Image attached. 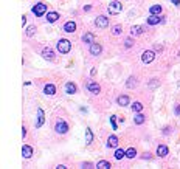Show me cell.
Returning a JSON list of instances; mask_svg holds the SVG:
<instances>
[{
	"instance_id": "1",
	"label": "cell",
	"mask_w": 180,
	"mask_h": 169,
	"mask_svg": "<svg viewBox=\"0 0 180 169\" xmlns=\"http://www.w3.org/2000/svg\"><path fill=\"white\" fill-rule=\"evenodd\" d=\"M58 50L61 53H64V54H67L70 50H72V43H70V40H67V39H61L58 42Z\"/></svg>"
},
{
	"instance_id": "2",
	"label": "cell",
	"mask_w": 180,
	"mask_h": 169,
	"mask_svg": "<svg viewBox=\"0 0 180 169\" xmlns=\"http://www.w3.org/2000/svg\"><path fill=\"white\" fill-rule=\"evenodd\" d=\"M54 130H56L58 133L64 135V133L68 132V126H67V123H65V121H62V119H58V121H56V126H54Z\"/></svg>"
},
{
	"instance_id": "3",
	"label": "cell",
	"mask_w": 180,
	"mask_h": 169,
	"mask_svg": "<svg viewBox=\"0 0 180 169\" xmlns=\"http://www.w3.org/2000/svg\"><path fill=\"white\" fill-rule=\"evenodd\" d=\"M154 59H155V51H152V50H146V51H143V54H141V61L144 64H151Z\"/></svg>"
},
{
	"instance_id": "4",
	"label": "cell",
	"mask_w": 180,
	"mask_h": 169,
	"mask_svg": "<svg viewBox=\"0 0 180 169\" xmlns=\"http://www.w3.org/2000/svg\"><path fill=\"white\" fill-rule=\"evenodd\" d=\"M33 13H34L37 17H41V16H43L47 13V5L45 3H37L33 6Z\"/></svg>"
},
{
	"instance_id": "5",
	"label": "cell",
	"mask_w": 180,
	"mask_h": 169,
	"mask_svg": "<svg viewBox=\"0 0 180 169\" xmlns=\"http://www.w3.org/2000/svg\"><path fill=\"white\" fill-rule=\"evenodd\" d=\"M121 9H123V6H121V3L120 2H112L110 5H109V13L110 14H120L121 13Z\"/></svg>"
},
{
	"instance_id": "6",
	"label": "cell",
	"mask_w": 180,
	"mask_h": 169,
	"mask_svg": "<svg viewBox=\"0 0 180 169\" xmlns=\"http://www.w3.org/2000/svg\"><path fill=\"white\" fill-rule=\"evenodd\" d=\"M87 90H89L90 93H93V95H98L101 92V87L98 82H95V81H90V82L87 84Z\"/></svg>"
},
{
	"instance_id": "7",
	"label": "cell",
	"mask_w": 180,
	"mask_h": 169,
	"mask_svg": "<svg viewBox=\"0 0 180 169\" xmlns=\"http://www.w3.org/2000/svg\"><path fill=\"white\" fill-rule=\"evenodd\" d=\"M95 25L98 26V28H106V26L109 25V19L106 17V16H100V17H96Z\"/></svg>"
},
{
	"instance_id": "8",
	"label": "cell",
	"mask_w": 180,
	"mask_h": 169,
	"mask_svg": "<svg viewBox=\"0 0 180 169\" xmlns=\"http://www.w3.org/2000/svg\"><path fill=\"white\" fill-rule=\"evenodd\" d=\"M101 51H102V47L100 45V43H90V54L92 56H100L101 54Z\"/></svg>"
},
{
	"instance_id": "9",
	"label": "cell",
	"mask_w": 180,
	"mask_h": 169,
	"mask_svg": "<svg viewBox=\"0 0 180 169\" xmlns=\"http://www.w3.org/2000/svg\"><path fill=\"white\" fill-rule=\"evenodd\" d=\"M42 56L47 59V61H53V58H54V53H53V50L50 47H45L42 50Z\"/></svg>"
},
{
	"instance_id": "10",
	"label": "cell",
	"mask_w": 180,
	"mask_h": 169,
	"mask_svg": "<svg viewBox=\"0 0 180 169\" xmlns=\"http://www.w3.org/2000/svg\"><path fill=\"white\" fill-rule=\"evenodd\" d=\"M65 92H67L68 95H75L76 92H78V87H76L75 82H67L65 84Z\"/></svg>"
},
{
	"instance_id": "11",
	"label": "cell",
	"mask_w": 180,
	"mask_h": 169,
	"mask_svg": "<svg viewBox=\"0 0 180 169\" xmlns=\"http://www.w3.org/2000/svg\"><path fill=\"white\" fill-rule=\"evenodd\" d=\"M160 22H165V20H163V17H159L157 14H151L149 19H148L149 25H157V23H160Z\"/></svg>"
},
{
	"instance_id": "12",
	"label": "cell",
	"mask_w": 180,
	"mask_h": 169,
	"mask_svg": "<svg viewBox=\"0 0 180 169\" xmlns=\"http://www.w3.org/2000/svg\"><path fill=\"white\" fill-rule=\"evenodd\" d=\"M64 31H65V33H75V31H76V23H75L73 20L67 22V23L64 25Z\"/></svg>"
},
{
	"instance_id": "13",
	"label": "cell",
	"mask_w": 180,
	"mask_h": 169,
	"mask_svg": "<svg viewBox=\"0 0 180 169\" xmlns=\"http://www.w3.org/2000/svg\"><path fill=\"white\" fill-rule=\"evenodd\" d=\"M43 121H45V116H43V110L42 109H37V121H36V126L37 127H41Z\"/></svg>"
},
{
	"instance_id": "14",
	"label": "cell",
	"mask_w": 180,
	"mask_h": 169,
	"mask_svg": "<svg viewBox=\"0 0 180 169\" xmlns=\"http://www.w3.org/2000/svg\"><path fill=\"white\" fill-rule=\"evenodd\" d=\"M22 155H23V158H30V157L33 155V149L28 144H25L23 148H22Z\"/></svg>"
},
{
	"instance_id": "15",
	"label": "cell",
	"mask_w": 180,
	"mask_h": 169,
	"mask_svg": "<svg viewBox=\"0 0 180 169\" xmlns=\"http://www.w3.org/2000/svg\"><path fill=\"white\" fill-rule=\"evenodd\" d=\"M107 146L109 148H117L118 146V138L115 137V135H110V137L107 138Z\"/></svg>"
},
{
	"instance_id": "16",
	"label": "cell",
	"mask_w": 180,
	"mask_h": 169,
	"mask_svg": "<svg viewBox=\"0 0 180 169\" xmlns=\"http://www.w3.org/2000/svg\"><path fill=\"white\" fill-rule=\"evenodd\" d=\"M43 92H45V95H54L56 93V87H54L53 84H47L45 85V89H43Z\"/></svg>"
},
{
	"instance_id": "17",
	"label": "cell",
	"mask_w": 180,
	"mask_h": 169,
	"mask_svg": "<svg viewBox=\"0 0 180 169\" xmlns=\"http://www.w3.org/2000/svg\"><path fill=\"white\" fill-rule=\"evenodd\" d=\"M157 155L159 157H165V155H168V148L165 144H160L159 148H157Z\"/></svg>"
},
{
	"instance_id": "18",
	"label": "cell",
	"mask_w": 180,
	"mask_h": 169,
	"mask_svg": "<svg viewBox=\"0 0 180 169\" xmlns=\"http://www.w3.org/2000/svg\"><path fill=\"white\" fill-rule=\"evenodd\" d=\"M117 102H118V106H127V104H129V96H126V95L118 96Z\"/></svg>"
},
{
	"instance_id": "19",
	"label": "cell",
	"mask_w": 180,
	"mask_h": 169,
	"mask_svg": "<svg viewBox=\"0 0 180 169\" xmlns=\"http://www.w3.org/2000/svg\"><path fill=\"white\" fill-rule=\"evenodd\" d=\"M58 19H59V14H58V13H54V11H51V13H48V14H47V20L50 22V23L56 22Z\"/></svg>"
},
{
	"instance_id": "20",
	"label": "cell",
	"mask_w": 180,
	"mask_h": 169,
	"mask_svg": "<svg viewBox=\"0 0 180 169\" xmlns=\"http://www.w3.org/2000/svg\"><path fill=\"white\" fill-rule=\"evenodd\" d=\"M96 168H101V169H110V163L106 161V160H101V161H98L96 163Z\"/></svg>"
},
{
	"instance_id": "21",
	"label": "cell",
	"mask_w": 180,
	"mask_h": 169,
	"mask_svg": "<svg viewBox=\"0 0 180 169\" xmlns=\"http://www.w3.org/2000/svg\"><path fill=\"white\" fill-rule=\"evenodd\" d=\"M130 31H132V36H140L141 33H143V26H140V25L132 26V28H130Z\"/></svg>"
},
{
	"instance_id": "22",
	"label": "cell",
	"mask_w": 180,
	"mask_h": 169,
	"mask_svg": "<svg viewBox=\"0 0 180 169\" xmlns=\"http://www.w3.org/2000/svg\"><path fill=\"white\" fill-rule=\"evenodd\" d=\"M132 110H134L135 113L141 112V110H143V104H141V102H137V101H135L134 104H132Z\"/></svg>"
},
{
	"instance_id": "23",
	"label": "cell",
	"mask_w": 180,
	"mask_h": 169,
	"mask_svg": "<svg viewBox=\"0 0 180 169\" xmlns=\"http://www.w3.org/2000/svg\"><path fill=\"white\" fill-rule=\"evenodd\" d=\"M83 40L85 43H93V34H92V33H87V34L83 36Z\"/></svg>"
},
{
	"instance_id": "24",
	"label": "cell",
	"mask_w": 180,
	"mask_h": 169,
	"mask_svg": "<svg viewBox=\"0 0 180 169\" xmlns=\"http://www.w3.org/2000/svg\"><path fill=\"white\" fill-rule=\"evenodd\" d=\"M85 141H87V144H90L92 141H93V133H92L90 129L85 130Z\"/></svg>"
},
{
	"instance_id": "25",
	"label": "cell",
	"mask_w": 180,
	"mask_h": 169,
	"mask_svg": "<svg viewBox=\"0 0 180 169\" xmlns=\"http://www.w3.org/2000/svg\"><path fill=\"white\" fill-rule=\"evenodd\" d=\"M134 123L135 124H143L144 123V115H141V113H137L134 118Z\"/></svg>"
},
{
	"instance_id": "26",
	"label": "cell",
	"mask_w": 180,
	"mask_h": 169,
	"mask_svg": "<svg viewBox=\"0 0 180 169\" xmlns=\"http://www.w3.org/2000/svg\"><path fill=\"white\" fill-rule=\"evenodd\" d=\"M151 14H160L162 13V6L160 5H154V6H151Z\"/></svg>"
},
{
	"instance_id": "27",
	"label": "cell",
	"mask_w": 180,
	"mask_h": 169,
	"mask_svg": "<svg viewBox=\"0 0 180 169\" xmlns=\"http://www.w3.org/2000/svg\"><path fill=\"white\" fill-rule=\"evenodd\" d=\"M135 155H137V151H135L134 148H129L126 151V157H127V158H134Z\"/></svg>"
},
{
	"instance_id": "28",
	"label": "cell",
	"mask_w": 180,
	"mask_h": 169,
	"mask_svg": "<svg viewBox=\"0 0 180 169\" xmlns=\"http://www.w3.org/2000/svg\"><path fill=\"white\" fill-rule=\"evenodd\" d=\"M124 155H126V152H124L123 149H117V151H115V158H117V160H121Z\"/></svg>"
},
{
	"instance_id": "29",
	"label": "cell",
	"mask_w": 180,
	"mask_h": 169,
	"mask_svg": "<svg viewBox=\"0 0 180 169\" xmlns=\"http://www.w3.org/2000/svg\"><path fill=\"white\" fill-rule=\"evenodd\" d=\"M34 33H36V26H28V28H26V36L28 37H31V36H34Z\"/></svg>"
},
{
	"instance_id": "30",
	"label": "cell",
	"mask_w": 180,
	"mask_h": 169,
	"mask_svg": "<svg viewBox=\"0 0 180 169\" xmlns=\"http://www.w3.org/2000/svg\"><path fill=\"white\" fill-rule=\"evenodd\" d=\"M135 84H137L135 78H129V81L126 82V87H127V89H132V87H135Z\"/></svg>"
},
{
	"instance_id": "31",
	"label": "cell",
	"mask_w": 180,
	"mask_h": 169,
	"mask_svg": "<svg viewBox=\"0 0 180 169\" xmlns=\"http://www.w3.org/2000/svg\"><path fill=\"white\" fill-rule=\"evenodd\" d=\"M112 33H113L115 36H118L120 33H121V25H115V26L112 28Z\"/></svg>"
},
{
	"instance_id": "32",
	"label": "cell",
	"mask_w": 180,
	"mask_h": 169,
	"mask_svg": "<svg viewBox=\"0 0 180 169\" xmlns=\"http://www.w3.org/2000/svg\"><path fill=\"white\" fill-rule=\"evenodd\" d=\"M115 118L117 116H110V124H112V129L113 130H117V121H115Z\"/></svg>"
},
{
	"instance_id": "33",
	"label": "cell",
	"mask_w": 180,
	"mask_h": 169,
	"mask_svg": "<svg viewBox=\"0 0 180 169\" xmlns=\"http://www.w3.org/2000/svg\"><path fill=\"white\" fill-rule=\"evenodd\" d=\"M124 45H126L127 48H130L134 45V42H132V39H126V42H124Z\"/></svg>"
},
{
	"instance_id": "34",
	"label": "cell",
	"mask_w": 180,
	"mask_h": 169,
	"mask_svg": "<svg viewBox=\"0 0 180 169\" xmlns=\"http://www.w3.org/2000/svg\"><path fill=\"white\" fill-rule=\"evenodd\" d=\"M171 2L176 5V6H180V0H171Z\"/></svg>"
},
{
	"instance_id": "35",
	"label": "cell",
	"mask_w": 180,
	"mask_h": 169,
	"mask_svg": "<svg viewBox=\"0 0 180 169\" xmlns=\"http://www.w3.org/2000/svg\"><path fill=\"white\" fill-rule=\"evenodd\" d=\"M25 22H26V16L23 14V16H22V25H23V26H25Z\"/></svg>"
},
{
	"instance_id": "36",
	"label": "cell",
	"mask_w": 180,
	"mask_h": 169,
	"mask_svg": "<svg viewBox=\"0 0 180 169\" xmlns=\"http://www.w3.org/2000/svg\"><path fill=\"white\" fill-rule=\"evenodd\" d=\"M83 166H84V168H92V166H93V165H92V163H84Z\"/></svg>"
},
{
	"instance_id": "37",
	"label": "cell",
	"mask_w": 180,
	"mask_h": 169,
	"mask_svg": "<svg viewBox=\"0 0 180 169\" xmlns=\"http://www.w3.org/2000/svg\"><path fill=\"white\" fill-rule=\"evenodd\" d=\"M143 158H144V160H148V158H151V154H144V155H143Z\"/></svg>"
},
{
	"instance_id": "38",
	"label": "cell",
	"mask_w": 180,
	"mask_h": 169,
	"mask_svg": "<svg viewBox=\"0 0 180 169\" xmlns=\"http://www.w3.org/2000/svg\"><path fill=\"white\" fill-rule=\"evenodd\" d=\"M90 9H92L90 5H87V6H84V11H90Z\"/></svg>"
},
{
	"instance_id": "39",
	"label": "cell",
	"mask_w": 180,
	"mask_h": 169,
	"mask_svg": "<svg viewBox=\"0 0 180 169\" xmlns=\"http://www.w3.org/2000/svg\"><path fill=\"white\" fill-rule=\"evenodd\" d=\"M176 113H177V115H180V106L176 107Z\"/></svg>"
},
{
	"instance_id": "40",
	"label": "cell",
	"mask_w": 180,
	"mask_h": 169,
	"mask_svg": "<svg viewBox=\"0 0 180 169\" xmlns=\"http://www.w3.org/2000/svg\"><path fill=\"white\" fill-rule=\"evenodd\" d=\"M22 135H23V138H25V135H26V129H25V127L22 129Z\"/></svg>"
},
{
	"instance_id": "41",
	"label": "cell",
	"mask_w": 180,
	"mask_h": 169,
	"mask_svg": "<svg viewBox=\"0 0 180 169\" xmlns=\"http://www.w3.org/2000/svg\"><path fill=\"white\" fill-rule=\"evenodd\" d=\"M56 169H65V166L64 165H59V166H56Z\"/></svg>"
}]
</instances>
